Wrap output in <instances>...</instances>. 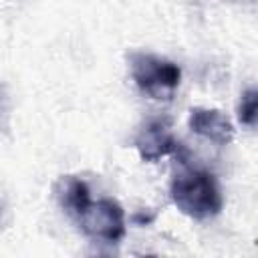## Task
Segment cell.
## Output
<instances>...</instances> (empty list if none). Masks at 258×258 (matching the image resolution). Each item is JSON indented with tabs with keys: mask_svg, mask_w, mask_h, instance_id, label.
<instances>
[{
	"mask_svg": "<svg viewBox=\"0 0 258 258\" xmlns=\"http://www.w3.org/2000/svg\"><path fill=\"white\" fill-rule=\"evenodd\" d=\"M135 149L143 161H157L165 155L177 153L179 143L171 133L169 119L157 117L143 123V127L135 135Z\"/></svg>",
	"mask_w": 258,
	"mask_h": 258,
	"instance_id": "277c9868",
	"label": "cell"
},
{
	"mask_svg": "<svg viewBox=\"0 0 258 258\" xmlns=\"http://www.w3.org/2000/svg\"><path fill=\"white\" fill-rule=\"evenodd\" d=\"M169 196L177 210L194 220H210L218 216L224 206L222 191L214 173L189 165L173 173Z\"/></svg>",
	"mask_w": 258,
	"mask_h": 258,
	"instance_id": "6da1fadb",
	"label": "cell"
},
{
	"mask_svg": "<svg viewBox=\"0 0 258 258\" xmlns=\"http://www.w3.org/2000/svg\"><path fill=\"white\" fill-rule=\"evenodd\" d=\"M129 69L137 89L155 101H169L181 81V69L175 62L149 52H131Z\"/></svg>",
	"mask_w": 258,
	"mask_h": 258,
	"instance_id": "7a4b0ae2",
	"label": "cell"
},
{
	"mask_svg": "<svg viewBox=\"0 0 258 258\" xmlns=\"http://www.w3.org/2000/svg\"><path fill=\"white\" fill-rule=\"evenodd\" d=\"M77 224L89 238L107 244L121 242L127 232L125 212L121 204L113 198H101L97 202H91V206L77 220Z\"/></svg>",
	"mask_w": 258,
	"mask_h": 258,
	"instance_id": "3957f363",
	"label": "cell"
},
{
	"mask_svg": "<svg viewBox=\"0 0 258 258\" xmlns=\"http://www.w3.org/2000/svg\"><path fill=\"white\" fill-rule=\"evenodd\" d=\"M54 194H56V200L60 204V208L73 218V220H79L85 210L91 206V191H89V185L81 179V177H75V175H64L56 181L54 185Z\"/></svg>",
	"mask_w": 258,
	"mask_h": 258,
	"instance_id": "8992f818",
	"label": "cell"
},
{
	"mask_svg": "<svg viewBox=\"0 0 258 258\" xmlns=\"http://www.w3.org/2000/svg\"><path fill=\"white\" fill-rule=\"evenodd\" d=\"M189 129L210 139L218 145H228L234 139V125L232 121L218 109H206V107H194L189 111Z\"/></svg>",
	"mask_w": 258,
	"mask_h": 258,
	"instance_id": "5b68a950",
	"label": "cell"
},
{
	"mask_svg": "<svg viewBox=\"0 0 258 258\" xmlns=\"http://www.w3.org/2000/svg\"><path fill=\"white\" fill-rule=\"evenodd\" d=\"M238 121L246 127L258 121V89H246L238 103Z\"/></svg>",
	"mask_w": 258,
	"mask_h": 258,
	"instance_id": "52a82bcc",
	"label": "cell"
}]
</instances>
